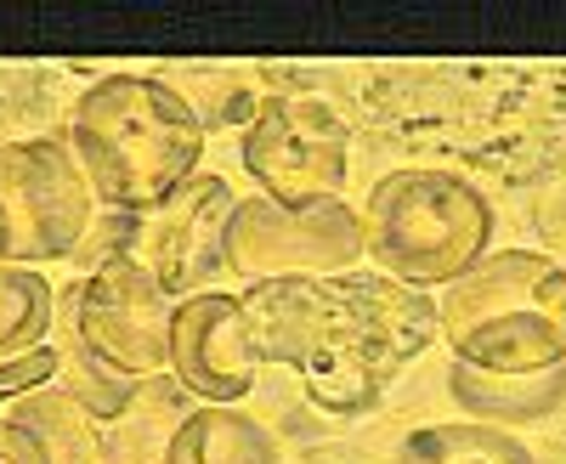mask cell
Masks as SVG:
<instances>
[{
	"label": "cell",
	"mask_w": 566,
	"mask_h": 464,
	"mask_svg": "<svg viewBox=\"0 0 566 464\" xmlns=\"http://www.w3.org/2000/svg\"><path fill=\"white\" fill-rule=\"evenodd\" d=\"M493 244V204L448 170H391L363 204V250L397 284H459Z\"/></svg>",
	"instance_id": "obj_4"
},
{
	"label": "cell",
	"mask_w": 566,
	"mask_h": 464,
	"mask_svg": "<svg viewBox=\"0 0 566 464\" xmlns=\"http://www.w3.org/2000/svg\"><path fill=\"white\" fill-rule=\"evenodd\" d=\"M170 323L176 306L159 289L148 266L130 255L91 266L85 284H74V340L85 362H97L114 380H154L170 368Z\"/></svg>",
	"instance_id": "obj_8"
},
{
	"label": "cell",
	"mask_w": 566,
	"mask_h": 464,
	"mask_svg": "<svg viewBox=\"0 0 566 464\" xmlns=\"http://www.w3.org/2000/svg\"><path fill=\"white\" fill-rule=\"evenodd\" d=\"M7 420H18L45 464H108V447H103V431H97V413H91L74 391H57V386H40L29 397L12 402Z\"/></svg>",
	"instance_id": "obj_13"
},
{
	"label": "cell",
	"mask_w": 566,
	"mask_h": 464,
	"mask_svg": "<svg viewBox=\"0 0 566 464\" xmlns=\"http://www.w3.org/2000/svg\"><path fill=\"white\" fill-rule=\"evenodd\" d=\"M250 362H283L323 413H368L386 386L442 335L437 300L386 272L272 277L239 295Z\"/></svg>",
	"instance_id": "obj_1"
},
{
	"label": "cell",
	"mask_w": 566,
	"mask_h": 464,
	"mask_svg": "<svg viewBox=\"0 0 566 464\" xmlns=\"http://www.w3.org/2000/svg\"><path fill=\"white\" fill-rule=\"evenodd\" d=\"M363 250V215L346 199L323 204H272L266 193L239 199L227 226V272L272 284V277H335L352 272Z\"/></svg>",
	"instance_id": "obj_6"
},
{
	"label": "cell",
	"mask_w": 566,
	"mask_h": 464,
	"mask_svg": "<svg viewBox=\"0 0 566 464\" xmlns=\"http://www.w3.org/2000/svg\"><path fill=\"white\" fill-rule=\"evenodd\" d=\"M0 464H45L40 442L18 420H0Z\"/></svg>",
	"instance_id": "obj_19"
},
{
	"label": "cell",
	"mask_w": 566,
	"mask_h": 464,
	"mask_svg": "<svg viewBox=\"0 0 566 464\" xmlns=\"http://www.w3.org/2000/svg\"><path fill=\"white\" fill-rule=\"evenodd\" d=\"M170 375L205 397L210 408H232L255 391V362L244 346L239 295H187L170 323Z\"/></svg>",
	"instance_id": "obj_10"
},
{
	"label": "cell",
	"mask_w": 566,
	"mask_h": 464,
	"mask_svg": "<svg viewBox=\"0 0 566 464\" xmlns=\"http://www.w3.org/2000/svg\"><path fill=\"white\" fill-rule=\"evenodd\" d=\"M533 221H538V239H544V250H560V255H566V170H560V176L549 181V188L538 193Z\"/></svg>",
	"instance_id": "obj_18"
},
{
	"label": "cell",
	"mask_w": 566,
	"mask_h": 464,
	"mask_svg": "<svg viewBox=\"0 0 566 464\" xmlns=\"http://www.w3.org/2000/svg\"><path fill=\"white\" fill-rule=\"evenodd\" d=\"M448 391L482 425H533L566 402V362L549 368V375H482V368L453 362Z\"/></svg>",
	"instance_id": "obj_12"
},
{
	"label": "cell",
	"mask_w": 566,
	"mask_h": 464,
	"mask_svg": "<svg viewBox=\"0 0 566 464\" xmlns=\"http://www.w3.org/2000/svg\"><path fill=\"white\" fill-rule=\"evenodd\" d=\"M0 272H7V255H0Z\"/></svg>",
	"instance_id": "obj_20"
},
{
	"label": "cell",
	"mask_w": 566,
	"mask_h": 464,
	"mask_svg": "<svg viewBox=\"0 0 566 464\" xmlns=\"http://www.w3.org/2000/svg\"><path fill=\"white\" fill-rule=\"evenodd\" d=\"M397 464H533V453L499 425L464 420V425H424L402 442Z\"/></svg>",
	"instance_id": "obj_15"
},
{
	"label": "cell",
	"mask_w": 566,
	"mask_h": 464,
	"mask_svg": "<svg viewBox=\"0 0 566 464\" xmlns=\"http://www.w3.org/2000/svg\"><path fill=\"white\" fill-rule=\"evenodd\" d=\"M91 232V181L80 159L52 143H0V255L7 266L80 255Z\"/></svg>",
	"instance_id": "obj_5"
},
{
	"label": "cell",
	"mask_w": 566,
	"mask_h": 464,
	"mask_svg": "<svg viewBox=\"0 0 566 464\" xmlns=\"http://www.w3.org/2000/svg\"><path fill=\"white\" fill-rule=\"evenodd\" d=\"M69 143L91 193L108 210L148 215L193 181L205 114L159 74H108L80 91Z\"/></svg>",
	"instance_id": "obj_2"
},
{
	"label": "cell",
	"mask_w": 566,
	"mask_h": 464,
	"mask_svg": "<svg viewBox=\"0 0 566 464\" xmlns=\"http://www.w3.org/2000/svg\"><path fill=\"white\" fill-rule=\"evenodd\" d=\"M232 210H239V199H232V188L221 176H193L170 204L136 215L125 255L136 266H148L165 295H193L227 266Z\"/></svg>",
	"instance_id": "obj_9"
},
{
	"label": "cell",
	"mask_w": 566,
	"mask_h": 464,
	"mask_svg": "<svg viewBox=\"0 0 566 464\" xmlns=\"http://www.w3.org/2000/svg\"><path fill=\"white\" fill-rule=\"evenodd\" d=\"M244 170L272 204H323L340 199L352 176V130L317 97H261L244 125Z\"/></svg>",
	"instance_id": "obj_7"
},
{
	"label": "cell",
	"mask_w": 566,
	"mask_h": 464,
	"mask_svg": "<svg viewBox=\"0 0 566 464\" xmlns=\"http://www.w3.org/2000/svg\"><path fill=\"white\" fill-rule=\"evenodd\" d=\"M437 317L453 362L482 375H549L566 362V266L538 250L488 255L448 284Z\"/></svg>",
	"instance_id": "obj_3"
},
{
	"label": "cell",
	"mask_w": 566,
	"mask_h": 464,
	"mask_svg": "<svg viewBox=\"0 0 566 464\" xmlns=\"http://www.w3.org/2000/svg\"><path fill=\"white\" fill-rule=\"evenodd\" d=\"M176 464H283L277 436L239 408H193L176 436Z\"/></svg>",
	"instance_id": "obj_14"
},
{
	"label": "cell",
	"mask_w": 566,
	"mask_h": 464,
	"mask_svg": "<svg viewBox=\"0 0 566 464\" xmlns=\"http://www.w3.org/2000/svg\"><path fill=\"white\" fill-rule=\"evenodd\" d=\"M187 420H193V391L176 375L142 380L103 431L108 464H176V436Z\"/></svg>",
	"instance_id": "obj_11"
},
{
	"label": "cell",
	"mask_w": 566,
	"mask_h": 464,
	"mask_svg": "<svg viewBox=\"0 0 566 464\" xmlns=\"http://www.w3.org/2000/svg\"><path fill=\"white\" fill-rule=\"evenodd\" d=\"M45 329H52V284L34 266H7L0 272V362L40 351Z\"/></svg>",
	"instance_id": "obj_16"
},
{
	"label": "cell",
	"mask_w": 566,
	"mask_h": 464,
	"mask_svg": "<svg viewBox=\"0 0 566 464\" xmlns=\"http://www.w3.org/2000/svg\"><path fill=\"white\" fill-rule=\"evenodd\" d=\"M63 368V357L52 351V346H40V351H29V357H18V362H0V397H29V391H40V386H52V375Z\"/></svg>",
	"instance_id": "obj_17"
}]
</instances>
